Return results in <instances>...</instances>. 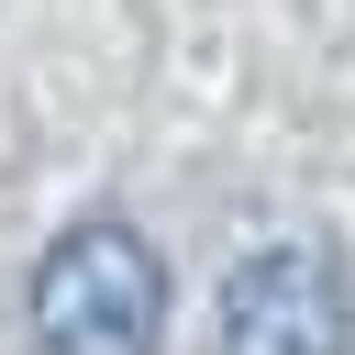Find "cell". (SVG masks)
<instances>
[{"mask_svg":"<svg viewBox=\"0 0 355 355\" xmlns=\"http://www.w3.org/2000/svg\"><path fill=\"white\" fill-rule=\"evenodd\" d=\"M33 344L44 355H155L166 344V255L122 211L67 222L33 266Z\"/></svg>","mask_w":355,"mask_h":355,"instance_id":"6da1fadb","label":"cell"},{"mask_svg":"<svg viewBox=\"0 0 355 355\" xmlns=\"http://www.w3.org/2000/svg\"><path fill=\"white\" fill-rule=\"evenodd\" d=\"M222 355H355V277L333 244H255L222 277Z\"/></svg>","mask_w":355,"mask_h":355,"instance_id":"7a4b0ae2","label":"cell"}]
</instances>
